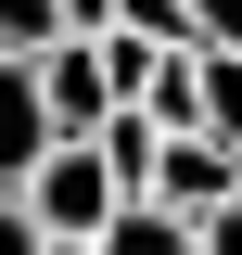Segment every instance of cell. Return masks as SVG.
<instances>
[{"instance_id":"cell-2","label":"cell","mask_w":242,"mask_h":255,"mask_svg":"<svg viewBox=\"0 0 242 255\" xmlns=\"http://www.w3.org/2000/svg\"><path fill=\"white\" fill-rule=\"evenodd\" d=\"M38 102H51V128L64 140H102V128L127 115V77H115V38H51V51H38Z\"/></svg>"},{"instance_id":"cell-4","label":"cell","mask_w":242,"mask_h":255,"mask_svg":"<svg viewBox=\"0 0 242 255\" xmlns=\"http://www.w3.org/2000/svg\"><path fill=\"white\" fill-rule=\"evenodd\" d=\"M64 128H51V102H38V64L26 51H0V191H26V166L51 153Z\"/></svg>"},{"instance_id":"cell-7","label":"cell","mask_w":242,"mask_h":255,"mask_svg":"<svg viewBox=\"0 0 242 255\" xmlns=\"http://www.w3.org/2000/svg\"><path fill=\"white\" fill-rule=\"evenodd\" d=\"M115 38H153V51H204V38H191V0H115Z\"/></svg>"},{"instance_id":"cell-10","label":"cell","mask_w":242,"mask_h":255,"mask_svg":"<svg viewBox=\"0 0 242 255\" xmlns=\"http://www.w3.org/2000/svg\"><path fill=\"white\" fill-rule=\"evenodd\" d=\"M191 38L204 51H242V0H191Z\"/></svg>"},{"instance_id":"cell-14","label":"cell","mask_w":242,"mask_h":255,"mask_svg":"<svg viewBox=\"0 0 242 255\" xmlns=\"http://www.w3.org/2000/svg\"><path fill=\"white\" fill-rule=\"evenodd\" d=\"M38 255H102V243H38Z\"/></svg>"},{"instance_id":"cell-12","label":"cell","mask_w":242,"mask_h":255,"mask_svg":"<svg viewBox=\"0 0 242 255\" xmlns=\"http://www.w3.org/2000/svg\"><path fill=\"white\" fill-rule=\"evenodd\" d=\"M115 26V0H64V38H102Z\"/></svg>"},{"instance_id":"cell-3","label":"cell","mask_w":242,"mask_h":255,"mask_svg":"<svg viewBox=\"0 0 242 255\" xmlns=\"http://www.w3.org/2000/svg\"><path fill=\"white\" fill-rule=\"evenodd\" d=\"M140 204H166V217H191V230H217V217L242 204V153L191 128V140H166V153H153V191H140Z\"/></svg>"},{"instance_id":"cell-11","label":"cell","mask_w":242,"mask_h":255,"mask_svg":"<svg viewBox=\"0 0 242 255\" xmlns=\"http://www.w3.org/2000/svg\"><path fill=\"white\" fill-rule=\"evenodd\" d=\"M0 255H38V217H26V191H0Z\"/></svg>"},{"instance_id":"cell-8","label":"cell","mask_w":242,"mask_h":255,"mask_svg":"<svg viewBox=\"0 0 242 255\" xmlns=\"http://www.w3.org/2000/svg\"><path fill=\"white\" fill-rule=\"evenodd\" d=\"M204 140L242 153V51H204Z\"/></svg>"},{"instance_id":"cell-13","label":"cell","mask_w":242,"mask_h":255,"mask_svg":"<svg viewBox=\"0 0 242 255\" xmlns=\"http://www.w3.org/2000/svg\"><path fill=\"white\" fill-rule=\"evenodd\" d=\"M204 255H242V204H230V217H217V230H204Z\"/></svg>"},{"instance_id":"cell-5","label":"cell","mask_w":242,"mask_h":255,"mask_svg":"<svg viewBox=\"0 0 242 255\" xmlns=\"http://www.w3.org/2000/svg\"><path fill=\"white\" fill-rule=\"evenodd\" d=\"M140 115L166 128V140H191V128H204V51H166V64H153V77H140Z\"/></svg>"},{"instance_id":"cell-1","label":"cell","mask_w":242,"mask_h":255,"mask_svg":"<svg viewBox=\"0 0 242 255\" xmlns=\"http://www.w3.org/2000/svg\"><path fill=\"white\" fill-rule=\"evenodd\" d=\"M127 204H140V191L102 166V140H51V153L26 166V217H38V243H102Z\"/></svg>"},{"instance_id":"cell-9","label":"cell","mask_w":242,"mask_h":255,"mask_svg":"<svg viewBox=\"0 0 242 255\" xmlns=\"http://www.w3.org/2000/svg\"><path fill=\"white\" fill-rule=\"evenodd\" d=\"M51 38H64V0H0V51H51Z\"/></svg>"},{"instance_id":"cell-6","label":"cell","mask_w":242,"mask_h":255,"mask_svg":"<svg viewBox=\"0 0 242 255\" xmlns=\"http://www.w3.org/2000/svg\"><path fill=\"white\" fill-rule=\"evenodd\" d=\"M102 255H204V230H191V217H166V204H127V217L102 230Z\"/></svg>"}]
</instances>
